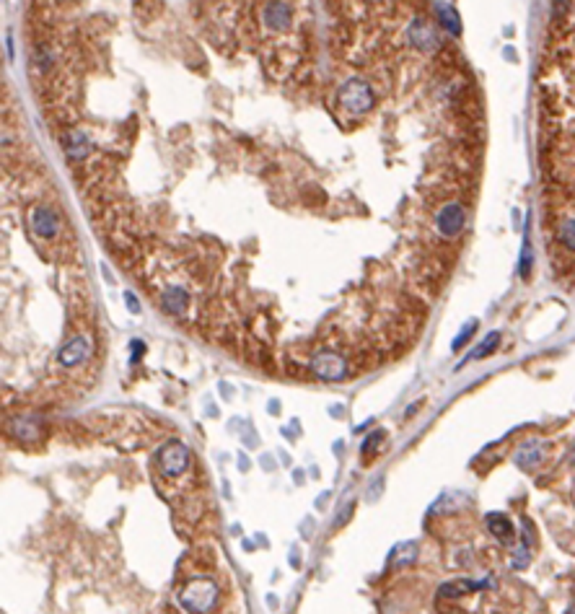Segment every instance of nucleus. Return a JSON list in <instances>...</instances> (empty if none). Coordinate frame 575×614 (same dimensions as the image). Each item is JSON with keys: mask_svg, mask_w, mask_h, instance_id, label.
Listing matches in <instances>:
<instances>
[{"mask_svg": "<svg viewBox=\"0 0 575 614\" xmlns=\"http://www.w3.org/2000/svg\"><path fill=\"white\" fill-rule=\"evenodd\" d=\"M542 459H545V446H542L539 441H529V444H524V446L516 451V464L524 466V469L536 466Z\"/></svg>", "mask_w": 575, "mask_h": 614, "instance_id": "obj_13", "label": "nucleus"}, {"mask_svg": "<svg viewBox=\"0 0 575 614\" xmlns=\"http://www.w3.org/2000/svg\"><path fill=\"white\" fill-rule=\"evenodd\" d=\"M573 464H575V448H573Z\"/></svg>", "mask_w": 575, "mask_h": 614, "instance_id": "obj_24", "label": "nucleus"}, {"mask_svg": "<svg viewBox=\"0 0 575 614\" xmlns=\"http://www.w3.org/2000/svg\"><path fill=\"white\" fill-rule=\"evenodd\" d=\"M127 306H130V311H138V301H132L130 293H127Z\"/></svg>", "mask_w": 575, "mask_h": 614, "instance_id": "obj_22", "label": "nucleus"}, {"mask_svg": "<svg viewBox=\"0 0 575 614\" xmlns=\"http://www.w3.org/2000/svg\"><path fill=\"white\" fill-rule=\"evenodd\" d=\"M565 614H575V604H573V606H570V609H567V612H565Z\"/></svg>", "mask_w": 575, "mask_h": 614, "instance_id": "obj_23", "label": "nucleus"}, {"mask_svg": "<svg viewBox=\"0 0 575 614\" xmlns=\"http://www.w3.org/2000/svg\"><path fill=\"white\" fill-rule=\"evenodd\" d=\"M381 438H384V433H373V436L368 438L366 446H363V454H371V451L376 448V441H381Z\"/></svg>", "mask_w": 575, "mask_h": 614, "instance_id": "obj_21", "label": "nucleus"}, {"mask_svg": "<svg viewBox=\"0 0 575 614\" xmlns=\"http://www.w3.org/2000/svg\"><path fill=\"white\" fill-rule=\"evenodd\" d=\"M65 150H68V156L73 161H80L91 153V143L83 132H70L68 140H65Z\"/></svg>", "mask_w": 575, "mask_h": 614, "instance_id": "obj_15", "label": "nucleus"}, {"mask_svg": "<svg viewBox=\"0 0 575 614\" xmlns=\"http://www.w3.org/2000/svg\"><path fill=\"white\" fill-rule=\"evenodd\" d=\"M29 223H31V231H34V234H37L39 238L57 236L60 220H57V216H55L50 208H34V210H31Z\"/></svg>", "mask_w": 575, "mask_h": 614, "instance_id": "obj_6", "label": "nucleus"}, {"mask_svg": "<svg viewBox=\"0 0 575 614\" xmlns=\"http://www.w3.org/2000/svg\"><path fill=\"white\" fill-rule=\"evenodd\" d=\"M464 220H466L464 208H461L459 202H448V205H443L441 213H438L436 226H438V231H441V236L451 238V236H457V234H461Z\"/></svg>", "mask_w": 575, "mask_h": 614, "instance_id": "obj_4", "label": "nucleus"}, {"mask_svg": "<svg viewBox=\"0 0 575 614\" xmlns=\"http://www.w3.org/2000/svg\"><path fill=\"white\" fill-rule=\"evenodd\" d=\"M557 238L563 241L567 252H575V218H565L557 228Z\"/></svg>", "mask_w": 575, "mask_h": 614, "instance_id": "obj_18", "label": "nucleus"}, {"mask_svg": "<svg viewBox=\"0 0 575 614\" xmlns=\"http://www.w3.org/2000/svg\"><path fill=\"white\" fill-rule=\"evenodd\" d=\"M311 371L324 381H337L345 376V358L335 356V353H321L311 360Z\"/></svg>", "mask_w": 575, "mask_h": 614, "instance_id": "obj_5", "label": "nucleus"}, {"mask_svg": "<svg viewBox=\"0 0 575 614\" xmlns=\"http://www.w3.org/2000/svg\"><path fill=\"white\" fill-rule=\"evenodd\" d=\"M415 557H417V545L415 542H407V545H399L397 550L391 552L389 565H391V568H397V565H409Z\"/></svg>", "mask_w": 575, "mask_h": 614, "instance_id": "obj_16", "label": "nucleus"}, {"mask_svg": "<svg viewBox=\"0 0 575 614\" xmlns=\"http://www.w3.org/2000/svg\"><path fill=\"white\" fill-rule=\"evenodd\" d=\"M475 329H477V322H469V324H466V327L461 329V332H459L457 340H454V350H459V347H464V342H466V340H469V335H472Z\"/></svg>", "mask_w": 575, "mask_h": 614, "instance_id": "obj_19", "label": "nucleus"}, {"mask_svg": "<svg viewBox=\"0 0 575 614\" xmlns=\"http://www.w3.org/2000/svg\"><path fill=\"white\" fill-rule=\"evenodd\" d=\"M497 342H500V335H497V332H490V335H487V340H482V342H479V345H477L475 350L466 356V360H479V358L490 356V353L497 347Z\"/></svg>", "mask_w": 575, "mask_h": 614, "instance_id": "obj_17", "label": "nucleus"}, {"mask_svg": "<svg viewBox=\"0 0 575 614\" xmlns=\"http://www.w3.org/2000/svg\"><path fill=\"white\" fill-rule=\"evenodd\" d=\"M409 40H412V44L420 47V50H436L438 47L436 31L430 29V24H427L425 19H415L409 24Z\"/></svg>", "mask_w": 575, "mask_h": 614, "instance_id": "obj_8", "label": "nucleus"}, {"mask_svg": "<svg viewBox=\"0 0 575 614\" xmlns=\"http://www.w3.org/2000/svg\"><path fill=\"white\" fill-rule=\"evenodd\" d=\"M433 8H436V16L443 29L451 31V34H459V31H461V19H459L457 8H454L451 3H436Z\"/></svg>", "mask_w": 575, "mask_h": 614, "instance_id": "obj_14", "label": "nucleus"}, {"mask_svg": "<svg viewBox=\"0 0 575 614\" xmlns=\"http://www.w3.org/2000/svg\"><path fill=\"white\" fill-rule=\"evenodd\" d=\"M189 464V451L184 444L169 441L159 448V469L166 477H179Z\"/></svg>", "mask_w": 575, "mask_h": 614, "instance_id": "obj_3", "label": "nucleus"}, {"mask_svg": "<svg viewBox=\"0 0 575 614\" xmlns=\"http://www.w3.org/2000/svg\"><path fill=\"white\" fill-rule=\"evenodd\" d=\"M487 529L493 532V536H497V542H503V545H511L513 542V536H516V529L511 524V518L506 514H487Z\"/></svg>", "mask_w": 575, "mask_h": 614, "instance_id": "obj_10", "label": "nucleus"}, {"mask_svg": "<svg viewBox=\"0 0 575 614\" xmlns=\"http://www.w3.org/2000/svg\"><path fill=\"white\" fill-rule=\"evenodd\" d=\"M215 599H218V586L215 581H210V578H197V581H192V584L184 586V591L179 594V602L184 609L195 614H205L213 609L215 604Z\"/></svg>", "mask_w": 575, "mask_h": 614, "instance_id": "obj_1", "label": "nucleus"}, {"mask_svg": "<svg viewBox=\"0 0 575 614\" xmlns=\"http://www.w3.org/2000/svg\"><path fill=\"white\" fill-rule=\"evenodd\" d=\"M529 265H531V249L524 247V257H521V275H529Z\"/></svg>", "mask_w": 575, "mask_h": 614, "instance_id": "obj_20", "label": "nucleus"}, {"mask_svg": "<svg viewBox=\"0 0 575 614\" xmlns=\"http://www.w3.org/2000/svg\"><path fill=\"white\" fill-rule=\"evenodd\" d=\"M339 104L353 114H363L373 107V94L368 89V83H363L360 78H350L339 89Z\"/></svg>", "mask_w": 575, "mask_h": 614, "instance_id": "obj_2", "label": "nucleus"}, {"mask_svg": "<svg viewBox=\"0 0 575 614\" xmlns=\"http://www.w3.org/2000/svg\"><path fill=\"white\" fill-rule=\"evenodd\" d=\"M89 353H91L89 342H86L83 337H76V340H70L68 345L60 350V363H62V366H76L80 360H86Z\"/></svg>", "mask_w": 575, "mask_h": 614, "instance_id": "obj_11", "label": "nucleus"}, {"mask_svg": "<svg viewBox=\"0 0 575 614\" xmlns=\"http://www.w3.org/2000/svg\"><path fill=\"white\" fill-rule=\"evenodd\" d=\"M487 586H493V581L487 578V581H451V584H443L438 588V599H457L461 594H469V591H479V588H487Z\"/></svg>", "mask_w": 575, "mask_h": 614, "instance_id": "obj_9", "label": "nucleus"}, {"mask_svg": "<svg viewBox=\"0 0 575 614\" xmlns=\"http://www.w3.org/2000/svg\"><path fill=\"white\" fill-rule=\"evenodd\" d=\"M262 19H265V24H267L269 29L280 31L290 26L293 10H290V6H285V3H267V6L262 8Z\"/></svg>", "mask_w": 575, "mask_h": 614, "instance_id": "obj_7", "label": "nucleus"}, {"mask_svg": "<svg viewBox=\"0 0 575 614\" xmlns=\"http://www.w3.org/2000/svg\"><path fill=\"white\" fill-rule=\"evenodd\" d=\"M161 306L166 308L171 317H182L187 311V293L182 288H169L161 293Z\"/></svg>", "mask_w": 575, "mask_h": 614, "instance_id": "obj_12", "label": "nucleus"}]
</instances>
